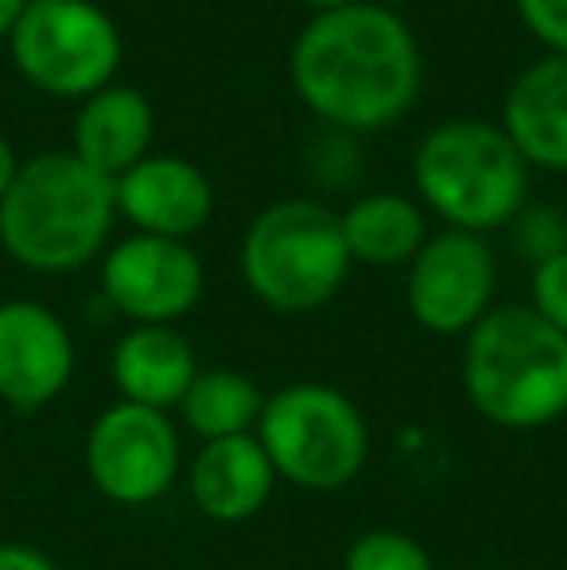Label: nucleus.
<instances>
[{"mask_svg": "<svg viewBox=\"0 0 567 570\" xmlns=\"http://www.w3.org/2000/svg\"><path fill=\"white\" fill-rule=\"evenodd\" d=\"M292 86L326 125L385 128L409 114L420 94V51L409 23L381 4L319 12L295 36Z\"/></svg>", "mask_w": 567, "mask_h": 570, "instance_id": "f257e3e1", "label": "nucleus"}, {"mask_svg": "<svg viewBox=\"0 0 567 570\" xmlns=\"http://www.w3.org/2000/svg\"><path fill=\"white\" fill-rule=\"evenodd\" d=\"M114 218V179L75 151H51L16 171L0 203V240L31 272H75L101 253Z\"/></svg>", "mask_w": 567, "mask_h": 570, "instance_id": "f03ea898", "label": "nucleus"}, {"mask_svg": "<svg viewBox=\"0 0 567 570\" xmlns=\"http://www.w3.org/2000/svg\"><path fill=\"white\" fill-rule=\"evenodd\" d=\"M462 389L498 428H548L567 412V338L532 307L490 311L467 334Z\"/></svg>", "mask_w": 567, "mask_h": 570, "instance_id": "7ed1b4c3", "label": "nucleus"}, {"mask_svg": "<svg viewBox=\"0 0 567 570\" xmlns=\"http://www.w3.org/2000/svg\"><path fill=\"white\" fill-rule=\"evenodd\" d=\"M412 179L443 222L462 233H486L517 218L529 187V164L506 128L447 120L417 148Z\"/></svg>", "mask_w": 567, "mask_h": 570, "instance_id": "20e7f679", "label": "nucleus"}, {"mask_svg": "<svg viewBox=\"0 0 567 570\" xmlns=\"http://www.w3.org/2000/svg\"><path fill=\"white\" fill-rule=\"evenodd\" d=\"M350 272L339 218L307 198H287L253 218L242 240V276L265 307L307 315L334 299Z\"/></svg>", "mask_w": 567, "mask_h": 570, "instance_id": "39448f33", "label": "nucleus"}, {"mask_svg": "<svg viewBox=\"0 0 567 570\" xmlns=\"http://www.w3.org/2000/svg\"><path fill=\"white\" fill-rule=\"evenodd\" d=\"M276 478L300 489H342L362 473L370 458V428L350 396L331 384L300 381L265 400L257 423Z\"/></svg>", "mask_w": 567, "mask_h": 570, "instance_id": "423d86ee", "label": "nucleus"}, {"mask_svg": "<svg viewBox=\"0 0 567 570\" xmlns=\"http://www.w3.org/2000/svg\"><path fill=\"white\" fill-rule=\"evenodd\" d=\"M12 62L51 98H90L121 67L117 23L90 0H28L8 36Z\"/></svg>", "mask_w": 567, "mask_h": 570, "instance_id": "0eeeda50", "label": "nucleus"}, {"mask_svg": "<svg viewBox=\"0 0 567 570\" xmlns=\"http://www.w3.org/2000/svg\"><path fill=\"white\" fill-rule=\"evenodd\" d=\"M86 470L114 504H151L175 485L179 431L167 412L140 404H114L86 435Z\"/></svg>", "mask_w": 567, "mask_h": 570, "instance_id": "6e6552de", "label": "nucleus"}, {"mask_svg": "<svg viewBox=\"0 0 567 570\" xmlns=\"http://www.w3.org/2000/svg\"><path fill=\"white\" fill-rule=\"evenodd\" d=\"M493 279L498 264L478 233H436L412 256L409 311L431 334H470L490 315Z\"/></svg>", "mask_w": 567, "mask_h": 570, "instance_id": "1a4fd4ad", "label": "nucleus"}, {"mask_svg": "<svg viewBox=\"0 0 567 570\" xmlns=\"http://www.w3.org/2000/svg\"><path fill=\"white\" fill-rule=\"evenodd\" d=\"M101 295L137 326H172L203 295V261L187 240L137 233L109 248Z\"/></svg>", "mask_w": 567, "mask_h": 570, "instance_id": "9d476101", "label": "nucleus"}, {"mask_svg": "<svg viewBox=\"0 0 567 570\" xmlns=\"http://www.w3.org/2000/svg\"><path fill=\"white\" fill-rule=\"evenodd\" d=\"M75 376V342L51 307L31 299L0 303V400L36 412L59 400Z\"/></svg>", "mask_w": 567, "mask_h": 570, "instance_id": "9b49d317", "label": "nucleus"}, {"mask_svg": "<svg viewBox=\"0 0 567 570\" xmlns=\"http://www.w3.org/2000/svg\"><path fill=\"white\" fill-rule=\"evenodd\" d=\"M114 190L117 214H125L148 237L183 240L214 214L211 179L179 156H144L121 179H114Z\"/></svg>", "mask_w": 567, "mask_h": 570, "instance_id": "f8f14e48", "label": "nucleus"}, {"mask_svg": "<svg viewBox=\"0 0 567 570\" xmlns=\"http://www.w3.org/2000/svg\"><path fill=\"white\" fill-rule=\"evenodd\" d=\"M273 485L276 470L257 435L203 443V451L190 462V497L218 524L253 520L268 504Z\"/></svg>", "mask_w": 567, "mask_h": 570, "instance_id": "ddd939ff", "label": "nucleus"}, {"mask_svg": "<svg viewBox=\"0 0 567 570\" xmlns=\"http://www.w3.org/2000/svg\"><path fill=\"white\" fill-rule=\"evenodd\" d=\"M156 114L148 98L133 86H114L90 94L75 117V156L106 179H121L148 156Z\"/></svg>", "mask_w": 567, "mask_h": 570, "instance_id": "4468645a", "label": "nucleus"}, {"mask_svg": "<svg viewBox=\"0 0 567 570\" xmlns=\"http://www.w3.org/2000/svg\"><path fill=\"white\" fill-rule=\"evenodd\" d=\"M506 136L525 164L567 171V55L532 62L509 86Z\"/></svg>", "mask_w": 567, "mask_h": 570, "instance_id": "2eb2a0df", "label": "nucleus"}, {"mask_svg": "<svg viewBox=\"0 0 567 570\" xmlns=\"http://www.w3.org/2000/svg\"><path fill=\"white\" fill-rule=\"evenodd\" d=\"M195 376V350L172 326H133L114 345V384L125 404L167 412L172 404H183Z\"/></svg>", "mask_w": 567, "mask_h": 570, "instance_id": "dca6fc26", "label": "nucleus"}, {"mask_svg": "<svg viewBox=\"0 0 567 570\" xmlns=\"http://www.w3.org/2000/svg\"><path fill=\"white\" fill-rule=\"evenodd\" d=\"M350 261L362 264H404L428 240L424 214L404 195H365L339 218Z\"/></svg>", "mask_w": 567, "mask_h": 570, "instance_id": "f3484780", "label": "nucleus"}, {"mask_svg": "<svg viewBox=\"0 0 567 570\" xmlns=\"http://www.w3.org/2000/svg\"><path fill=\"white\" fill-rule=\"evenodd\" d=\"M179 407L198 439L218 443V439L253 435L265 412V396L253 384V376L234 373V368H206L190 381Z\"/></svg>", "mask_w": 567, "mask_h": 570, "instance_id": "a211bd4d", "label": "nucleus"}, {"mask_svg": "<svg viewBox=\"0 0 567 570\" xmlns=\"http://www.w3.org/2000/svg\"><path fill=\"white\" fill-rule=\"evenodd\" d=\"M342 570H436L431 556L412 535L393 532V528H373L358 535L346 551Z\"/></svg>", "mask_w": 567, "mask_h": 570, "instance_id": "6ab92c4d", "label": "nucleus"}, {"mask_svg": "<svg viewBox=\"0 0 567 570\" xmlns=\"http://www.w3.org/2000/svg\"><path fill=\"white\" fill-rule=\"evenodd\" d=\"M532 311L567 338V248L532 272Z\"/></svg>", "mask_w": 567, "mask_h": 570, "instance_id": "aec40b11", "label": "nucleus"}, {"mask_svg": "<svg viewBox=\"0 0 567 570\" xmlns=\"http://www.w3.org/2000/svg\"><path fill=\"white\" fill-rule=\"evenodd\" d=\"M517 12L540 43L567 55V0H517Z\"/></svg>", "mask_w": 567, "mask_h": 570, "instance_id": "412c9836", "label": "nucleus"}, {"mask_svg": "<svg viewBox=\"0 0 567 570\" xmlns=\"http://www.w3.org/2000/svg\"><path fill=\"white\" fill-rule=\"evenodd\" d=\"M521 248L532 256V261H548V256L564 253L567 248V229L560 222V214L553 210H537L521 222Z\"/></svg>", "mask_w": 567, "mask_h": 570, "instance_id": "4be33fe9", "label": "nucleus"}, {"mask_svg": "<svg viewBox=\"0 0 567 570\" xmlns=\"http://www.w3.org/2000/svg\"><path fill=\"white\" fill-rule=\"evenodd\" d=\"M0 570H59L55 559L43 551L28 548V543H0Z\"/></svg>", "mask_w": 567, "mask_h": 570, "instance_id": "5701e85b", "label": "nucleus"}, {"mask_svg": "<svg viewBox=\"0 0 567 570\" xmlns=\"http://www.w3.org/2000/svg\"><path fill=\"white\" fill-rule=\"evenodd\" d=\"M16 171H20V164H16L12 144H8L4 136H0V203H4V195H8V187H12Z\"/></svg>", "mask_w": 567, "mask_h": 570, "instance_id": "b1692460", "label": "nucleus"}, {"mask_svg": "<svg viewBox=\"0 0 567 570\" xmlns=\"http://www.w3.org/2000/svg\"><path fill=\"white\" fill-rule=\"evenodd\" d=\"M23 8H28V0H0V39L12 36V28L23 16Z\"/></svg>", "mask_w": 567, "mask_h": 570, "instance_id": "393cba45", "label": "nucleus"}, {"mask_svg": "<svg viewBox=\"0 0 567 570\" xmlns=\"http://www.w3.org/2000/svg\"><path fill=\"white\" fill-rule=\"evenodd\" d=\"M303 4H315L319 12H339V8H354V4H365V0H303Z\"/></svg>", "mask_w": 567, "mask_h": 570, "instance_id": "a878e982", "label": "nucleus"}]
</instances>
